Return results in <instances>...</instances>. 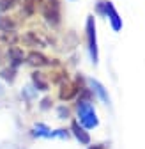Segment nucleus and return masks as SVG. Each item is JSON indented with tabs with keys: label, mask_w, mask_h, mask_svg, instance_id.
I'll return each instance as SVG.
<instances>
[{
	"label": "nucleus",
	"mask_w": 145,
	"mask_h": 149,
	"mask_svg": "<svg viewBox=\"0 0 145 149\" xmlns=\"http://www.w3.org/2000/svg\"><path fill=\"white\" fill-rule=\"evenodd\" d=\"M43 14H44L48 23L57 25L60 22V6H59V0H44V4H43Z\"/></svg>",
	"instance_id": "obj_2"
},
{
	"label": "nucleus",
	"mask_w": 145,
	"mask_h": 149,
	"mask_svg": "<svg viewBox=\"0 0 145 149\" xmlns=\"http://www.w3.org/2000/svg\"><path fill=\"white\" fill-rule=\"evenodd\" d=\"M14 29V22L9 20V18L6 16H0V30H4V32H9Z\"/></svg>",
	"instance_id": "obj_10"
},
{
	"label": "nucleus",
	"mask_w": 145,
	"mask_h": 149,
	"mask_svg": "<svg viewBox=\"0 0 145 149\" xmlns=\"http://www.w3.org/2000/svg\"><path fill=\"white\" fill-rule=\"evenodd\" d=\"M4 94V91H2V85H0V96H2Z\"/></svg>",
	"instance_id": "obj_16"
},
{
	"label": "nucleus",
	"mask_w": 145,
	"mask_h": 149,
	"mask_svg": "<svg viewBox=\"0 0 145 149\" xmlns=\"http://www.w3.org/2000/svg\"><path fill=\"white\" fill-rule=\"evenodd\" d=\"M7 55H9V61H11L12 66H18V64L23 61V52H21V50H18V48H14V46L9 48Z\"/></svg>",
	"instance_id": "obj_7"
},
{
	"label": "nucleus",
	"mask_w": 145,
	"mask_h": 149,
	"mask_svg": "<svg viewBox=\"0 0 145 149\" xmlns=\"http://www.w3.org/2000/svg\"><path fill=\"white\" fill-rule=\"evenodd\" d=\"M14 0H0V9H9Z\"/></svg>",
	"instance_id": "obj_14"
},
{
	"label": "nucleus",
	"mask_w": 145,
	"mask_h": 149,
	"mask_svg": "<svg viewBox=\"0 0 145 149\" xmlns=\"http://www.w3.org/2000/svg\"><path fill=\"white\" fill-rule=\"evenodd\" d=\"M78 117L85 128H96L97 126V117H96V110L92 108L88 101H80L78 103Z\"/></svg>",
	"instance_id": "obj_1"
},
{
	"label": "nucleus",
	"mask_w": 145,
	"mask_h": 149,
	"mask_svg": "<svg viewBox=\"0 0 145 149\" xmlns=\"http://www.w3.org/2000/svg\"><path fill=\"white\" fill-rule=\"evenodd\" d=\"M71 130H72V133H75V137L81 142V144H88L90 142V137H88V133L85 132V130L78 124V123H72L71 124Z\"/></svg>",
	"instance_id": "obj_5"
},
{
	"label": "nucleus",
	"mask_w": 145,
	"mask_h": 149,
	"mask_svg": "<svg viewBox=\"0 0 145 149\" xmlns=\"http://www.w3.org/2000/svg\"><path fill=\"white\" fill-rule=\"evenodd\" d=\"M32 80H34V85L37 87L39 91H48V84L43 80L41 73H34V74H32Z\"/></svg>",
	"instance_id": "obj_9"
},
{
	"label": "nucleus",
	"mask_w": 145,
	"mask_h": 149,
	"mask_svg": "<svg viewBox=\"0 0 145 149\" xmlns=\"http://www.w3.org/2000/svg\"><path fill=\"white\" fill-rule=\"evenodd\" d=\"M99 11H106V14H110V22H112V25H113L115 30H119V29L122 27L120 18H119L117 11L113 9V6H112L110 2H101V4H99Z\"/></svg>",
	"instance_id": "obj_4"
},
{
	"label": "nucleus",
	"mask_w": 145,
	"mask_h": 149,
	"mask_svg": "<svg viewBox=\"0 0 145 149\" xmlns=\"http://www.w3.org/2000/svg\"><path fill=\"white\" fill-rule=\"evenodd\" d=\"M90 84H92V87L96 89V92H97V94L101 96V100H103L104 103H110V98H108V94L104 92V87H103L99 82H96V80H90Z\"/></svg>",
	"instance_id": "obj_8"
},
{
	"label": "nucleus",
	"mask_w": 145,
	"mask_h": 149,
	"mask_svg": "<svg viewBox=\"0 0 145 149\" xmlns=\"http://www.w3.org/2000/svg\"><path fill=\"white\" fill-rule=\"evenodd\" d=\"M0 77H2L4 80L12 82V80H14V69H4L2 73H0Z\"/></svg>",
	"instance_id": "obj_13"
},
{
	"label": "nucleus",
	"mask_w": 145,
	"mask_h": 149,
	"mask_svg": "<svg viewBox=\"0 0 145 149\" xmlns=\"http://www.w3.org/2000/svg\"><path fill=\"white\" fill-rule=\"evenodd\" d=\"M34 135H39V137H51L53 133H50V130L43 124H37L34 128Z\"/></svg>",
	"instance_id": "obj_11"
},
{
	"label": "nucleus",
	"mask_w": 145,
	"mask_h": 149,
	"mask_svg": "<svg viewBox=\"0 0 145 149\" xmlns=\"http://www.w3.org/2000/svg\"><path fill=\"white\" fill-rule=\"evenodd\" d=\"M28 62L32 64V66H48L50 64V61L44 57L43 53H37V52H32L30 55H28Z\"/></svg>",
	"instance_id": "obj_6"
},
{
	"label": "nucleus",
	"mask_w": 145,
	"mask_h": 149,
	"mask_svg": "<svg viewBox=\"0 0 145 149\" xmlns=\"http://www.w3.org/2000/svg\"><path fill=\"white\" fill-rule=\"evenodd\" d=\"M87 37H88L90 57H92V61L96 64L97 62V41H96V25H94V18L92 16L87 20Z\"/></svg>",
	"instance_id": "obj_3"
},
{
	"label": "nucleus",
	"mask_w": 145,
	"mask_h": 149,
	"mask_svg": "<svg viewBox=\"0 0 145 149\" xmlns=\"http://www.w3.org/2000/svg\"><path fill=\"white\" fill-rule=\"evenodd\" d=\"M75 92H76L75 87H64V89L60 91V98H62V100H69V98L75 96Z\"/></svg>",
	"instance_id": "obj_12"
},
{
	"label": "nucleus",
	"mask_w": 145,
	"mask_h": 149,
	"mask_svg": "<svg viewBox=\"0 0 145 149\" xmlns=\"http://www.w3.org/2000/svg\"><path fill=\"white\" fill-rule=\"evenodd\" d=\"M90 149H103V146H94V147H90Z\"/></svg>",
	"instance_id": "obj_15"
}]
</instances>
